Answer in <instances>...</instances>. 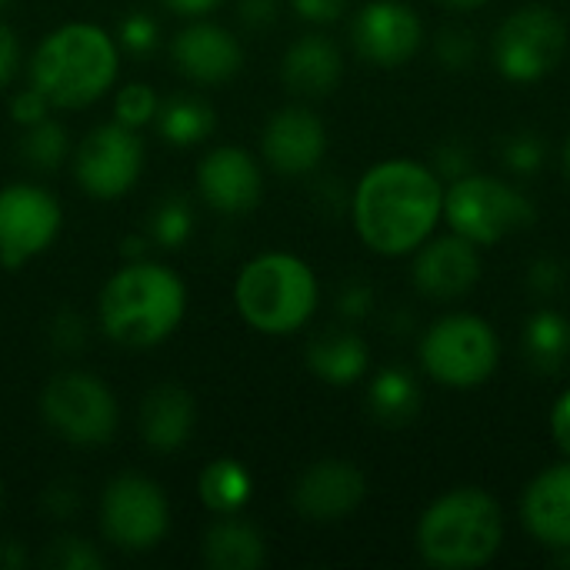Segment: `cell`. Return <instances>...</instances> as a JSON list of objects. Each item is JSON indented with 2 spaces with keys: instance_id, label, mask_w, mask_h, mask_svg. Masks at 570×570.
I'll return each instance as SVG.
<instances>
[{
  "instance_id": "cell-46",
  "label": "cell",
  "mask_w": 570,
  "mask_h": 570,
  "mask_svg": "<svg viewBox=\"0 0 570 570\" xmlns=\"http://www.w3.org/2000/svg\"><path fill=\"white\" fill-rule=\"evenodd\" d=\"M438 3H444V7H451V10H461V13H468V10L484 7L488 0H438Z\"/></svg>"
},
{
  "instance_id": "cell-43",
  "label": "cell",
  "mask_w": 570,
  "mask_h": 570,
  "mask_svg": "<svg viewBox=\"0 0 570 570\" xmlns=\"http://www.w3.org/2000/svg\"><path fill=\"white\" fill-rule=\"evenodd\" d=\"M17 67H20V40L10 30V23L0 20V87H7L13 80Z\"/></svg>"
},
{
  "instance_id": "cell-23",
  "label": "cell",
  "mask_w": 570,
  "mask_h": 570,
  "mask_svg": "<svg viewBox=\"0 0 570 570\" xmlns=\"http://www.w3.org/2000/svg\"><path fill=\"white\" fill-rule=\"evenodd\" d=\"M371 364V351L364 344L361 334L337 327V331H324L311 341L307 347V367L314 377H321L331 387H351L367 374Z\"/></svg>"
},
{
  "instance_id": "cell-4",
  "label": "cell",
  "mask_w": 570,
  "mask_h": 570,
  "mask_svg": "<svg viewBox=\"0 0 570 570\" xmlns=\"http://www.w3.org/2000/svg\"><path fill=\"white\" fill-rule=\"evenodd\" d=\"M417 554L438 570H478L504 544V514L484 488H454L428 504L414 531Z\"/></svg>"
},
{
  "instance_id": "cell-36",
  "label": "cell",
  "mask_w": 570,
  "mask_h": 570,
  "mask_svg": "<svg viewBox=\"0 0 570 570\" xmlns=\"http://www.w3.org/2000/svg\"><path fill=\"white\" fill-rule=\"evenodd\" d=\"M50 344L57 351H80L87 344V321L73 311H63L50 321Z\"/></svg>"
},
{
  "instance_id": "cell-44",
  "label": "cell",
  "mask_w": 570,
  "mask_h": 570,
  "mask_svg": "<svg viewBox=\"0 0 570 570\" xmlns=\"http://www.w3.org/2000/svg\"><path fill=\"white\" fill-rule=\"evenodd\" d=\"M551 438H554L558 451L570 458V387L551 407Z\"/></svg>"
},
{
  "instance_id": "cell-28",
  "label": "cell",
  "mask_w": 570,
  "mask_h": 570,
  "mask_svg": "<svg viewBox=\"0 0 570 570\" xmlns=\"http://www.w3.org/2000/svg\"><path fill=\"white\" fill-rule=\"evenodd\" d=\"M20 160L40 174H50L57 170L67 154H70V137L63 130V124H57L53 117H43L30 127H23V137H20V147H17Z\"/></svg>"
},
{
  "instance_id": "cell-30",
  "label": "cell",
  "mask_w": 570,
  "mask_h": 570,
  "mask_svg": "<svg viewBox=\"0 0 570 570\" xmlns=\"http://www.w3.org/2000/svg\"><path fill=\"white\" fill-rule=\"evenodd\" d=\"M501 160L518 177H534L548 160V140L538 130H514L504 137Z\"/></svg>"
},
{
  "instance_id": "cell-31",
  "label": "cell",
  "mask_w": 570,
  "mask_h": 570,
  "mask_svg": "<svg viewBox=\"0 0 570 570\" xmlns=\"http://www.w3.org/2000/svg\"><path fill=\"white\" fill-rule=\"evenodd\" d=\"M157 107H160V97L150 83H127L114 97V120L130 130H140V127L154 124Z\"/></svg>"
},
{
  "instance_id": "cell-33",
  "label": "cell",
  "mask_w": 570,
  "mask_h": 570,
  "mask_svg": "<svg viewBox=\"0 0 570 570\" xmlns=\"http://www.w3.org/2000/svg\"><path fill=\"white\" fill-rule=\"evenodd\" d=\"M114 40H117L120 50H127V53H134V57H147V53H154L157 43H160V23H157V17L147 13V10H130V13L120 20Z\"/></svg>"
},
{
  "instance_id": "cell-15",
  "label": "cell",
  "mask_w": 570,
  "mask_h": 570,
  "mask_svg": "<svg viewBox=\"0 0 570 570\" xmlns=\"http://www.w3.org/2000/svg\"><path fill=\"white\" fill-rule=\"evenodd\" d=\"M197 194L224 217L247 214L264 197V170L257 157L237 144L210 147L197 164Z\"/></svg>"
},
{
  "instance_id": "cell-10",
  "label": "cell",
  "mask_w": 570,
  "mask_h": 570,
  "mask_svg": "<svg viewBox=\"0 0 570 570\" xmlns=\"http://www.w3.org/2000/svg\"><path fill=\"white\" fill-rule=\"evenodd\" d=\"M100 531L127 554L154 551L170 531V504L164 488L134 471L107 481L100 494Z\"/></svg>"
},
{
  "instance_id": "cell-41",
  "label": "cell",
  "mask_w": 570,
  "mask_h": 570,
  "mask_svg": "<svg viewBox=\"0 0 570 570\" xmlns=\"http://www.w3.org/2000/svg\"><path fill=\"white\" fill-rule=\"evenodd\" d=\"M347 3H351V0H291V10H294L301 20H307V23L327 27V23H334V20L344 17Z\"/></svg>"
},
{
  "instance_id": "cell-19",
  "label": "cell",
  "mask_w": 570,
  "mask_h": 570,
  "mask_svg": "<svg viewBox=\"0 0 570 570\" xmlns=\"http://www.w3.org/2000/svg\"><path fill=\"white\" fill-rule=\"evenodd\" d=\"M521 518L528 534L548 551L570 554V458L544 468L521 498Z\"/></svg>"
},
{
  "instance_id": "cell-29",
  "label": "cell",
  "mask_w": 570,
  "mask_h": 570,
  "mask_svg": "<svg viewBox=\"0 0 570 570\" xmlns=\"http://www.w3.org/2000/svg\"><path fill=\"white\" fill-rule=\"evenodd\" d=\"M190 234H194V210H190L184 194H167L147 214V240H150V247L177 250L180 244H187Z\"/></svg>"
},
{
  "instance_id": "cell-34",
  "label": "cell",
  "mask_w": 570,
  "mask_h": 570,
  "mask_svg": "<svg viewBox=\"0 0 570 570\" xmlns=\"http://www.w3.org/2000/svg\"><path fill=\"white\" fill-rule=\"evenodd\" d=\"M434 57L444 70L451 73H461V70H471L474 60H478V40L471 30L464 27H444L438 37H434Z\"/></svg>"
},
{
  "instance_id": "cell-1",
  "label": "cell",
  "mask_w": 570,
  "mask_h": 570,
  "mask_svg": "<svg viewBox=\"0 0 570 570\" xmlns=\"http://www.w3.org/2000/svg\"><path fill=\"white\" fill-rule=\"evenodd\" d=\"M444 180L431 164L391 157L364 170L351 194V224L381 257L414 254L444 217Z\"/></svg>"
},
{
  "instance_id": "cell-38",
  "label": "cell",
  "mask_w": 570,
  "mask_h": 570,
  "mask_svg": "<svg viewBox=\"0 0 570 570\" xmlns=\"http://www.w3.org/2000/svg\"><path fill=\"white\" fill-rule=\"evenodd\" d=\"M50 107H53V104L30 83L27 90H17V94H13V100H10V117H13V124L30 127V124H37V120L50 117Z\"/></svg>"
},
{
  "instance_id": "cell-5",
  "label": "cell",
  "mask_w": 570,
  "mask_h": 570,
  "mask_svg": "<svg viewBox=\"0 0 570 570\" xmlns=\"http://www.w3.org/2000/svg\"><path fill=\"white\" fill-rule=\"evenodd\" d=\"M321 284L307 261L287 250L250 257L234 281V307L247 327L267 337H287L317 314Z\"/></svg>"
},
{
  "instance_id": "cell-26",
  "label": "cell",
  "mask_w": 570,
  "mask_h": 570,
  "mask_svg": "<svg viewBox=\"0 0 570 570\" xmlns=\"http://www.w3.org/2000/svg\"><path fill=\"white\" fill-rule=\"evenodd\" d=\"M197 494H200V504L214 518L240 514L250 504V498H254V478H250V471H247L244 461H237V458H217V461H210L200 471Z\"/></svg>"
},
{
  "instance_id": "cell-6",
  "label": "cell",
  "mask_w": 570,
  "mask_h": 570,
  "mask_svg": "<svg viewBox=\"0 0 570 570\" xmlns=\"http://www.w3.org/2000/svg\"><path fill=\"white\" fill-rule=\"evenodd\" d=\"M444 220L464 240L491 247L528 230L538 220V210L511 180L471 170L444 187Z\"/></svg>"
},
{
  "instance_id": "cell-7",
  "label": "cell",
  "mask_w": 570,
  "mask_h": 570,
  "mask_svg": "<svg viewBox=\"0 0 570 570\" xmlns=\"http://www.w3.org/2000/svg\"><path fill=\"white\" fill-rule=\"evenodd\" d=\"M501 364V341L478 314H444L421 337V367L448 391H474L494 377Z\"/></svg>"
},
{
  "instance_id": "cell-11",
  "label": "cell",
  "mask_w": 570,
  "mask_h": 570,
  "mask_svg": "<svg viewBox=\"0 0 570 570\" xmlns=\"http://www.w3.org/2000/svg\"><path fill=\"white\" fill-rule=\"evenodd\" d=\"M63 227L60 200L30 180L0 187V264L23 267L27 261L47 254Z\"/></svg>"
},
{
  "instance_id": "cell-8",
  "label": "cell",
  "mask_w": 570,
  "mask_h": 570,
  "mask_svg": "<svg viewBox=\"0 0 570 570\" xmlns=\"http://www.w3.org/2000/svg\"><path fill=\"white\" fill-rule=\"evenodd\" d=\"M40 417L47 428L73 448L110 444L120 424L114 391L87 371H60L40 394Z\"/></svg>"
},
{
  "instance_id": "cell-45",
  "label": "cell",
  "mask_w": 570,
  "mask_h": 570,
  "mask_svg": "<svg viewBox=\"0 0 570 570\" xmlns=\"http://www.w3.org/2000/svg\"><path fill=\"white\" fill-rule=\"evenodd\" d=\"M170 13L177 17H187V20H197V17H207L210 10H217L224 0H160Z\"/></svg>"
},
{
  "instance_id": "cell-21",
  "label": "cell",
  "mask_w": 570,
  "mask_h": 570,
  "mask_svg": "<svg viewBox=\"0 0 570 570\" xmlns=\"http://www.w3.org/2000/svg\"><path fill=\"white\" fill-rule=\"evenodd\" d=\"M194 424H197L194 397L184 387H177V384H157L144 397L140 417H137V428H140L144 444L150 451H157V454L180 451L190 441Z\"/></svg>"
},
{
  "instance_id": "cell-12",
  "label": "cell",
  "mask_w": 570,
  "mask_h": 570,
  "mask_svg": "<svg viewBox=\"0 0 570 570\" xmlns=\"http://www.w3.org/2000/svg\"><path fill=\"white\" fill-rule=\"evenodd\" d=\"M144 140L137 130L110 120L97 124L73 150V177L80 190L94 200H117L140 180Z\"/></svg>"
},
{
  "instance_id": "cell-2",
  "label": "cell",
  "mask_w": 570,
  "mask_h": 570,
  "mask_svg": "<svg viewBox=\"0 0 570 570\" xmlns=\"http://www.w3.org/2000/svg\"><path fill=\"white\" fill-rule=\"evenodd\" d=\"M187 314V287L180 274L157 261H127L107 277L97 297L100 331L130 351L164 344Z\"/></svg>"
},
{
  "instance_id": "cell-35",
  "label": "cell",
  "mask_w": 570,
  "mask_h": 570,
  "mask_svg": "<svg viewBox=\"0 0 570 570\" xmlns=\"http://www.w3.org/2000/svg\"><path fill=\"white\" fill-rule=\"evenodd\" d=\"M431 167H434V174L444 184H451V180H458V177L474 170V150L468 147V140H444V144L434 147Z\"/></svg>"
},
{
  "instance_id": "cell-49",
  "label": "cell",
  "mask_w": 570,
  "mask_h": 570,
  "mask_svg": "<svg viewBox=\"0 0 570 570\" xmlns=\"http://www.w3.org/2000/svg\"><path fill=\"white\" fill-rule=\"evenodd\" d=\"M7 3H10V0H0V7H7Z\"/></svg>"
},
{
  "instance_id": "cell-37",
  "label": "cell",
  "mask_w": 570,
  "mask_h": 570,
  "mask_svg": "<svg viewBox=\"0 0 570 570\" xmlns=\"http://www.w3.org/2000/svg\"><path fill=\"white\" fill-rule=\"evenodd\" d=\"M40 508H43V514L53 518V521H70V518L77 514V508H80V491H77L70 481H57V484H50V488L43 491Z\"/></svg>"
},
{
  "instance_id": "cell-22",
  "label": "cell",
  "mask_w": 570,
  "mask_h": 570,
  "mask_svg": "<svg viewBox=\"0 0 570 570\" xmlns=\"http://www.w3.org/2000/svg\"><path fill=\"white\" fill-rule=\"evenodd\" d=\"M200 554L210 570H257L267 564V541L240 514H224L204 531Z\"/></svg>"
},
{
  "instance_id": "cell-32",
  "label": "cell",
  "mask_w": 570,
  "mask_h": 570,
  "mask_svg": "<svg viewBox=\"0 0 570 570\" xmlns=\"http://www.w3.org/2000/svg\"><path fill=\"white\" fill-rule=\"evenodd\" d=\"M43 564L57 570H100L104 568V558H100V551L90 541L73 538V534H63V538H57V541L47 544Z\"/></svg>"
},
{
  "instance_id": "cell-9",
  "label": "cell",
  "mask_w": 570,
  "mask_h": 570,
  "mask_svg": "<svg viewBox=\"0 0 570 570\" xmlns=\"http://www.w3.org/2000/svg\"><path fill=\"white\" fill-rule=\"evenodd\" d=\"M568 53V23L548 3L518 7L494 30L491 57L504 80L534 83L558 70Z\"/></svg>"
},
{
  "instance_id": "cell-17",
  "label": "cell",
  "mask_w": 570,
  "mask_h": 570,
  "mask_svg": "<svg viewBox=\"0 0 570 570\" xmlns=\"http://www.w3.org/2000/svg\"><path fill=\"white\" fill-rule=\"evenodd\" d=\"M170 63L194 83H224L240 73L244 47L234 30L197 17L180 27L170 40Z\"/></svg>"
},
{
  "instance_id": "cell-16",
  "label": "cell",
  "mask_w": 570,
  "mask_h": 570,
  "mask_svg": "<svg viewBox=\"0 0 570 570\" xmlns=\"http://www.w3.org/2000/svg\"><path fill=\"white\" fill-rule=\"evenodd\" d=\"M481 247L464 240L461 234L428 237L411 261V281L417 294L431 301H461L468 297L481 281Z\"/></svg>"
},
{
  "instance_id": "cell-14",
  "label": "cell",
  "mask_w": 570,
  "mask_h": 570,
  "mask_svg": "<svg viewBox=\"0 0 570 570\" xmlns=\"http://www.w3.org/2000/svg\"><path fill=\"white\" fill-rule=\"evenodd\" d=\"M261 154L274 174L307 177L321 167L327 154V127L311 107H281L267 117L261 130Z\"/></svg>"
},
{
  "instance_id": "cell-39",
  "label": "cell",
  "mask_w": 570,
  "mask_h": 570,
  "mask_svg": "<svg viewBox=\"0 0 570 570\" xmlns=\"http://www.w3.org/2000/svg\"><path fill=\"white\" fill-rule=\"evenodd\" d=\"M528 284H531V291H534V294H541V297H554V294L568 284V271H564V264H561V261H554V257H541V261H534V264H531V271H528Z\"/></svg>"
},
{
  "instance_id": "cell-42",
  "label": "cell",
  "mask_w": 570,
  "mask_h": 570,
  "mask_svg": "<svg viewBox=\"0 0 570 570\" xmlns=\"http://www.w3.org/2000/svg\"><path fill=\"white\" fill-rule=\"evenodd\" d=\"M277 17H281V0H237V20L247 30L274 27Z\"/></svg>"
},
{
  "instance_id": "cell-47",
  "label": "cell",
  "mask_w": 570,
  "mask_h": 570,
  "mask_svg": "<svg viewBox=\"0 0 570 570\" xmlns=\"http://www.w3.org/2000/svg\"><path fill=\"white\" fill-rule=\"evenodd\" d=\"M561 164H564V174H568L570 180V134L568 140H564V150H561Z\"/></svg>"
},
{
  "instance_id": "cell-27",
  "label": "cell",
  "mask_w": 570,
  "mask_h": 570,
  "mask_svg": "<svg viewBox=\"0 0 570 570\" xmlns=\"http://www.w3.org/2000/svg\"><path fill=\"white\" fill-rule=\"evenodd\" d=\"M367 407L384 428H404L421 411V384L404 367H384L367 387Z\"/></svg>"
},
{
  "instance_id": "cell-24",
  "label": "cell",
  "mask_w": 570,
  "mask_h": 570,
  "mask_svg": "<svg viewBox=\"0 0 570 570\" xmlns=\"http://www.w3.org/2000/svg\"><path fill=\"white\" fill-rule=\"evenodd\" d=\"M154 127H157L160 140H167L170 147H194V144H204L214 134L217 114L204 97L177 90L170 97H160Z\"/></svg>"
},
{
  "instance_id": "cell-3",
  "label": "cell",
  "mask_w": 570,
  "mask_h": 570,
  "mask_svg": "<svg viewBox=\"0 0 570 570\" xmlns=\"http://www.w3.org/2000/svg\"><path fill=\"white\" fill-rule=\"evenodd\" d=\"M120 73V47L100 27L70 20L50 30L30 53V83L60 110L97 104Z\"/></svg>"
},
{
  "instance_id": "cell-48",
  "label": "cell",
  "mask_w": 570,
  "mask_h": 570,
  "mask_svg": "<svg viewBox=\"0 0 570 570\" xmlns=\"http://www.w3.org/2000/svg\"><path fill=\"white\" fill-rule=\"evenodd\" d=\"M0 504H3V484H0Z\"/></svg>"
},
{
  "instance_id": "cell-20",
  "label": "cell",
  "mask_w": 570,
  "mask_h": 570,
  "mask_svg": "<svg viewBox=\"0 0 570 570\" xmlns=\"http://www.w3.org/2000/svg\"><path fill=\"white\" fill-rule=\"evenodd\" d=\"M344 77V57L341 47L324 33H304L297 37L281 60V80L294 97L317 100L337 90Z\"/></svg>"
},
{
  "instance_id": "cell-40",
  "label": "cell",
  "mask_w": 570,
  "mask_h": 570,
  "mask_svg": "<svg viewBox=\"0 0 570 570\" xmlns=\"http://www.w3.org/2000/svg\"><path fill=\"white\" fill-rule=\"evenodd\" d=\"M371 307H374V291H371V284H364V281H351V284H344V287H341L337 311H341L347 321H361V317H367V314H371Z\"/></svg>"
},
{
  "instance_id": "cell-13",
  "label": "cell",
  "mask_w": 570,
  "mask_h": 570,
  "mask_svg": "<svg viewBox=\"0 0 570 570\" xmlns=\"http://www.w3.org/2000/svg\"><path fill=\"white\" fill-rule=\"evenodd\" d=\"M351 43L371 67H404L424 43V23L404 0H367L351 20Z\"/></svg>"
},
{
  "instance_id": "cell-25",
  "label": "cell",
  "mask_w": 570,
  "mask_h": 570,
  "mask_svg": "<svg viewBox=\"0 0 570 570\" xmlns=\"http://www.w3.org/2000/svg\"><path fill=\"white\" fill-rule=\"evenodd\" d=\"M524 361L538 374H558L570 364V321L554 311L541 307L528 317L524 334H521Z\"/></svg>"
},
{
  "instance_id": "cell-18",
  "label": "cell",
  "mask_w": 570,
  "mask_h": 570,
  "mask_svg": "<svg viewBox=\"0 0 570 570\" xmlns=\"http://www.w3.org/2000/svg\"><path fill=\"white\" fill-rule=\"evenodd\" d=\"M367 498V481L357 464L324 458L311 464L294 484V508L304 521L334 524L351 518Z\"/></svg>"
}]
</instances>
